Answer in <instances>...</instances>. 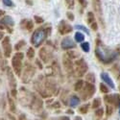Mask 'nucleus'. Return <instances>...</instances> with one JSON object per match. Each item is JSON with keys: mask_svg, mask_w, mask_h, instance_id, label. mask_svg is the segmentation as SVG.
Listing matches in <instances>:
<instances>
[{"mask_svg": "<svg viewBox=\"0 0 120 120\" xmlns=\"http://www.w3.org/2000/svg\"><path fill=\"white\" fill-rule=\"evenodd\" d=\"M48 33H50V28L47 30H45L44 28H38L32 35L31 43L35 47H39L45 41Z\"/></svg>", "mask_w": 120, "mask_h": 120, "instance_id": "f257e3e1", "label": "nucleus"}, {"mask_svg": "<svg viewBox=\"0 0 120 120\" xmlns=\"http://www.w3.org/2000/svg\"><path fill=\"white\" fill-rule=\"evenodd\" d=\"M24 55L22 52H17L14 55V57L12 58V67L14 72L17 75L20 76L21 75V71H22V61H23Z\"/></svg>", "mask_w": 120, "mask_h": 120, "instance_id": "f03ea898", "label": "nucleus"}, {"mask_svg": "<svg viewBox=\"0 0 120 120\" xmlns=\"http://www.w3.org/2000/svg\"><path fill=\"white\" fill-rule=\"evenodd\" d=\"M80 91H81L82 99L83 100H87L90 97H92V95L94 94V92H95V86H94L93 84L86 83V84H84L83 88Z\"/></svg>", "mask_w": 120, "mask_h": 120, "instance_id": "7ed1b4c3", "label": "nucleus"}, {"mask_svg": "<svg viewBox=\"0 0 120 120\" xmlns=\"http://www.w3.org/2000/svg\"><path fill=\"white\" fill-rule=\"evenodd\" d=\"M95 54L97 56V58L100 60L101 62L105 63V64H108L109 62H112V60L115 58V53H111V54H105V52L103 50L99 47V45L96 47V50H95Z\"/></svg>", "mask_w": 120, "mask_h": 120, "instance_id": "20e7f679", "label": "nucleus"}, {"mask_svg": "<svg viewBox=\"0 0 120 120\" xmlns=\"http://www.w3.org/2000/svg\"><path fill=\"white\" fill-rule=\"evenodd\" d=\"M75 71L78 77H83L87 71V64L84 59H80L75 62Z\"/></svg>", "mask_w": 120, "mask_h": 120, "instance_id": "39448f33", "label": "nucleus"}, {"mask_svg": "<svg viewBox=\"0 0 120 120\" xmlns=\"http://www.w3.org/2000/svg\"><path fill=\"white\" fill-rule=\"evenodd\" d=\"M15 25V21L12 16L10 15H5L4 17H2L0 19V30L2 29H9L10 33L13 32L12 27Z\"/></svg>", "mask_w": 120, "mask_h": 120, "instance_id": "423d86ee", "label": "nucleus"}, {"mask_svg": "<svg viewBox=\"0 0 120 120\" xmlns=\"http://www.w3.org/2000/svg\"><path fill=\"white\" fill-rule=\"evenodd\" d=\"M35 74V69H34V66L29 64H25V68H24V72H23V77H22V81L24 83H29L30 80L32 79V77L34 76Z\"/></svg>", "mask_w": 120, "mask_h": 120, "instance_id": "0eeeda50", "label": "nucleus"}, {"mask_svg": "<svg viewBox=\"0 0 120 120\" xmlns=\"http://www.w3.org/2000/svg\"><path fill=\"white\" fill-rule=\"evenodd\" d=\"M2 48H3V53L4 56L6 58L11 57L12 54V45H11V41H10L9 37H4V38L2 39Z\"/></svg>", "mask_w": 120, "mask_h": 120, "instance_id": "6e6552de", "label": "nucleus"}, {"mask_svg": "<svg viewBox=\"0 0 120 120\" xmlns=\"http://www.w3.org/2000/svg\"><path fill=\"white\" fill-rule=\"evenodd\" d=\"M58 29H59V33L61 35H66L72 31V26L69 25L64 20H62L58 26Z\"/></svg>", "mask_w": 120, "mask_h": 120, "instance_id": "1a4fd4ad", "label": "nucleus"}, {"mask_svg": "<svg viewBox=\"0 0 120 120\" xmlns=\"http://www.w3.org/2000/svg\"><path fill=\"white\" fill-rule=\"evenodd\" d=\"M104 99H105V101H106L108 104L114 105V106H116V107H118V105L120 104V95H118V94L106 95Z\"/></svg>", "mask_w": 120, "mask_h": 120, "instance_id": "9d476101", "label": "nucleus"}, {"mask_svg": "<svg viewBox=\"0 0 120 120\" xmlns=\"http://www.w3.org/2000/svg\"><path fill=\"white\" fill-rule=\"evenodd\" d=\"M39 58L41 59L43 63H48L49 61L52 60V54L50 53L45 47H42L39 50Z\"/></svg>", "mask_w": 120, "mask_h": 120, "instance_id": "9b49d317", "label": "nucleus"}, {"mask_svg": "<svg viewBox=\"0 0 120 120\" xmlns=\"http://www.w3.org/2000/svg\"><path fill=\"white\" fill-rule=\"evenodd\" d=\"M61 47L64 50H68L75 47V42L72 41V38H63V41L61 42Z\"/></svg>", "mask_w": 120, "mask_h": 120, "instance_id": "f8f14e48", "label": "nucleus"}, {"mask_svg": "<svg viewBox=\"0 0 120 120\" xmlns=\"http://www.w3.org/2000/svg\"><path fill=\"white\" fill-rule=\"evenodd\" d=\"M63 64H64V68H65V70H66L68 73H73V63H72V61H71V59H69L66 55L64 56Z\"/></svg>", "mask_w": 120, "mask_h": 120, "instance_id": "ddd939ff", "label": "nucleus"}, {"mask_svg": "<svg viewBox=\"0 0 120 120\" xmlns=\"http://www.w3.org/2000/svg\"><path fill=\"white\" fill-rule=\"evenodd\" d=\"M92 6L95 13L98 15V16L101 19L102 15V4H101V0H92Z\"/></svg>", "mask_w": 120, "mask_h": 120, "instance_id": "4468645a", "label": "nucleus"}, {"mask_svg": "<svg viewBox=\"0 0 120 120\" xmlns=\"http://www.w3.org/2000/svg\"><path fill=\"white\" fill-rule=\"evenodd\" d=\"M7 73H8V80H9V83H10V86H11L12 88H15L16 82H15L14 74H13L11 69H10V67H8V69H7Z\"/></svg>", "mask_w": 120, "mask_h": 120, "instance_id": "2eb2a0df", "label": "nucleus"}, {"mask_svg": "<svg viewBox=\"0 0 120 120\" xmlns=\"http://www.w3.org/2000/svg\"><path fill=\"white\" fill-rule=\"evenodd\" d=\"M101 79L103 80V81L106 83V84H108L109 86H111L112 88H114L115 86H114V84H113V82H112V80L111 79V77H109L107 73H101Z\"/></svg>", "mask_w": 120, "mask_h": 120, "instance_id": "dca6fc26", "label": "nucleus"}, {"mask_svg": "<svg viewBox=\"0 0 120 120\" xmlns=\"http://www.w3.org/2000/svg\"><path fill=\"white\" fill-rule=\"evenodd\" d=\"M21 25H24V28L28 31H31V30L34 28V23L31 20H27V19H24V20L21 21Z\"/></svg>", "mask_w": 120, "mask_h": 120, "instance_id": "f3484780", "label": "nucleus"}, {"mask_svg": "<svg viewBox=\"0 0 120 120\" xmlns=\"http://www.w3.org/2000/svg\"><path fill=\"white\" fill-rule=\"evenodd\" d=\"M79 104H80V99H79V97H77L75 95H73L70 98V100H69V105H70V107H72V108L78 106Z\"/></svg>", "mask_w": 120, "mask_h": 120, "instance_id": "a211bd4d", "label": "nucleus"}, {"mask_svg": "<svg viewBox=\"0 0 120 120\" xmlns=\"http://www.w3.org/2000/svg\"><path fill=\"white\" fill-rule=\"evenodd\" d=\"M8 103H9V108H10V111H11L12 112H15L16 111V108H15V101L14 100L8 96Z\"/></svg>", "mask_w": 120, "mask_h": 120, "instance_id": "6ab92c4d", "label": "nucleus"}, {"mask_svg": "<svg viewBox=\"0 0 120 120\" xmlns=\"http://www.w3.org/2000/svg\"><path fill=\"white\" fill-rule=\"evenodd\" d=\"M74 38H75V41H76L77 42H83L84 39H85V36H84L81 32H77V33L75 34Z\"/></svg>", "mask_w": 120, "mask_h": 120, "instance_id": "aec40b11", "label": "nucleus"}, {"mask_svg": "<svg viewBox=\"0 0 120 120\" xmlns=\"http://www.w3.org/2000/svg\"><path fill=\"white\" fill-rule=\"evenodd\" d=\"M94 22H96L95 21V16H94V15H93V13H91V12H89L88 14H87V23L89 24V26H90L92 23H94Z\"/></svg>", "mask_w": 120, "mask_h": 120, "instance_id": "412c9836", "label": "nucleus"}, {"mask_svg": "<svg viewBox=\"0 0 120 120\" xmlns=\"http://www.w3.org/2000/svg\"><path fill=\"white\" fill-rule=\"evenodd\" d=\"M84 81H82V80H80V81H78L76 84H75V86H74V89L76 91H79L80 92V90L83 88V86H84Z\"/></svg>", "mask_w": 120, "mask_h": 120, "instance_id": "4be33fe9", "label": "nucleus"}, {"mask_svg": "<svg viewBox=\"0 0 120 120\" xmlns=\"http://www.w3.org/2000/svg\"><path fill=\"white\" fill-rule=\"evenodd\" d=\"M34 57H35V50H34V48L33 47L28 48V50H27V58L29 60H32Z\"/></svg>", "mask_w": 120, "mask_h": 120, "instance_id": "5701e85b", "label": "nucleus"}, {"mask_svg": "<svg viewBox=\"0 0 120 120\" xmlns=\"http://www.w3.org/2000/svg\"><path fill=\"white\" fill-rule=\"evenodd\" d=\"M88 104H86V105H83L82 107L79 108V112H81L83 114H86L87 112H88Z\"/></svg>", "mask_w": 120, "mask_h": 120, "instance_id": "b1692460", "label": "nucleus"}, {"mask_svg": "<svg viewBox=\"0 0 120 120\" xmlns=\"http://www.w3.org/2000/svg\"><path fill=\"white\" fill-rule=\"evenodd\" d=\"M26 44V42H25V41H19L16 44H15V49L16 50V51H19L22 47H24V45Z\"/></svg>", "mask_w": 120, "mask_h": 120, "instance_id": "393cba45", "label": "nucleus"}, {"mask_svg": "<svg viewBox=\"0 0 120 120\" xmlns=\"http://www.w3.org/2000/svg\"><path fill=\"white\" fill-rule=\"evenodd\" d=\"M103 114H104V109L102 108L97 109L95 111V116L97 117V119H100L101 117H103Z\"/></svg>", "mask_w": 120, "mask_h": 120, "instance_id": "a878e982", "label": "nucleus"}, {"mask_svg": "<svg viewBox=\"0 0 120 120\" xmlns=\"http://www.w3.org/2000/svg\"><path fill=\"white\" fill-rule=\"evenodd\" d=\"M100 106H101V100H100V98L94 99L93 102H92V108L93 109H98Z\"/></svg>", "mask_w": 120, "mask_h": 120, "instance_id": "bb28decb", "label": "nucleus"}, {"mask_svg": "<svg viewBox=\"0 0 120 120\" xmlns=\"http://www.w3.org/2000/svg\"><path fill=\"white\" fill-rule=\"evenodd\" d=\"M81 48L83 49V51L86 52V53L89 52V50H90V47H89V43L88 42H83L81 44Z\"/></svg>", "mask_w": 120, "mask_h": 120, "instance_id": "cd10ccee", "label": "nucleus"}, {"mask_svg": "<svg viewBox=\"0 0 120 120\" xmlns=\"http://www.w3.org/2000/svg\"><path fill=\"white\" fill-rule=\"evenodd\" d=\"M86 81H87V83H90V84H93L94 82H95V77H94V75L93 74H87L86 76Z\"/></svg>", "mask_w": 120, "mask_h": 120, "instance_id": "c85d7f7f", "label": "nucleus"}, {"mask_svg": "<svg viewBox=\"0 0 120 120\" xmlns=\"http://www.w3.org/2000/svg\"><path fill=\"white\" fill-rule=\"evenodd\" d=\"M2 2L7 7H14L15 6V4H14V2L12 1V0H2Z\"/></svg>", "mask_w": 120, "mask_h": 120, "instance_id": "c756f323", "label": "nucleus"}, {"mask_svg": "<svg viewBox=\"0 0 120 120\" xmlns=\"http://www.w3.org/2000/svg\"><path fill=\"white\" fill-rule=\"evenodd\" d=\"M66 56L69 58V59H75V58H77L78 56H79V54L77 53V52H68L67 54H66Z\"/></svg>", "mask_w": 120, "mask_h": 120, "instance_id": "7c9ffc66", "label": "nucleus"}, {"mask_svg": "<svg viewBox=\"0 0 120 120\" xmlns=\"http://www.w3.org/2000/svg\"><path fill=\"white\" fill-rule=\"evenodd\" d=\"M100 90H101V92H103V93H108L109 92V88L106 86V85L100 84Z\"/></svg>", "mask_w": 120, "mask_h": 120, "instance_id": "2f4dec72", "label": "nucleus"}, {"mask_svg": "<svg viewBox=\"0 0 120 120\" xmlns=\"http://www.w3.org/2000/svg\"><path fill=\"white\" fill-rule=\"evenodd\" d=\"M75 28H76V29H78V30H82V31H84V32H85V33H86L87 35H89L88 30H87L86 27H84L83 25H76V26H75Z\"/></svg>", "mask_w": 120, "mask_h": 120, "instance_id": "473e14b6", "label": "nucleus"}, {"mask_svg": "<svg viewBox=\"0 0 120 120\" xmlns=\"http://www.w3.org/2000/svg\"><path fill=\"white\" fill-rule=\"evenodd\" d=\"M34 19H35V21H36L37 23H38V24L44 22V19H43L42 17H41V16H38V15H35V16H34Z\"/></svg>", "mask_w": 120, "mask_h": 120, "instance_id": "72a5a7b5", "label": "nucleus"}, {"mask_svg": "<svg viewBox=\"0 0 120 120\" xmlns=\"http://www.w3.org/2000/svg\"><path fill=\"white\" fill-rule=\"evenodd\" d=\"M65 3L69 9H72L74 6V0H65Z\"/></svg>", "mask_w": 120, "mask_h": 120, "instance_id": "f704fd0d", "label": "nucleus"}, {"mask_svg": "<svg viewBox=\"0 0 120 120\" xmlns=\"http://www.w3.org/2000/svg\"><path fill=\"white\" fill-rule=\"evenodd\" d=\"M112 113V107L109 106V105H108V106H107V115L109 116Z\"/></svg>", "mask_w": 120, "mask_h": 120, "instance_id": "c9c22d12", "label": "nucleus"}, {"mask_svg": "<svg viewBox=\"0 0 120 120\" xmlns=\"http://www.w3.org/2000/svg\"><path fill=\"white\" fill-rule=\"evenodd\" d=\"M66 16H67V18H68L70 21H73V20H74V15H73V14H72V13H70V12H67Z\"/></svg>", "mask_w": 120, "mask_h": 120, "instance_id": "e433bc0d", "label": "nucleus"}, {"mask_svg": "<svg viewBox=\"0 0 120 120\" xmlns=\"http://www.w3.org/2000/svg\"><path fill=\"white\" fill-rule=\"evenodd\" d=\"M11 93H12V96H13V97H15V96L17 95V90H16V88H12Z\"/></svg>", "mask_w": 120, "mask_h": 120, "instance_id": "4c0bfd02", "label": "nucleus"}, {"mask_svg": "<svg viewBox=\"0 0 120 120\" xmlns=\"http://www.w3.org/2000/svg\"><path fill=\"white\" fill-rule=\"evenodd\" d=\"M78 1H79V3L81 4L83 7H86V0H78Z\"/></svg>", "mask_w": 120, "mask_h": 120, "instance_id": "58836bf2", "label": "nucleus"}, {"mask_svg": "<svg viewBox=\"0 0 120 120\" xmlns=\"http://www.w3.org/2000/svg\"><path fill=\"white\" fill-rule=\"evenodd\" d=\"M36 64H38V66L39 67V69H42V64H41V62H39L38 60H37V61H36Z\"/></svg>", "mask_w": 120, "mask_h": 120, "instance_id": "ea45409f", "label": "nucleus"}, {"mask_svg": "<svg viewBox=\"0 0 120 120\" xmlns=\"http://www.w3.org/2000/svg\"><path fill=\"white\" fill-rule=\"evenodd\" d=\"M53 108H56V109H59L60 107H61V105H60V103L59 102H56V103H54L53 104V106H52Z\"/></svg>", "mask_w": 120, "mask_h": 120, "instance_id": "a19ab883", "label": "nucleus"}, {"mask_svg": "<svg viewBox=\"0 0 120 120\" xmlns=\"http://www.w3.org/2000/svg\"><path fill=\"white\" fill-rule=\"evenodd\" d=\"M19 120H27V118L24 114H21L20 116H19Z\"/></svg>", "mask_w": 120, "mask_h": 120, "instance_id": "79ce46f5", "label": "nucleus"}, {"mask_svg": "<svg viewBox=\"0 0 120 120\" xmlns=\"http://www.w3.org/2000/svg\"><path fill=\"white\" fill-rule=\"evenodd\" d=\"M59 120H70V119H69V117H67V116H62V117H60Z\"/></svg>", "mask_w": 120, "mask_h": 120, "instance_id": "37998d69", "label": "nucleus"}, {"mask_svg": "<svg viewBox=\"0 0 120 120\" xmlns=\"http://www.w3.org/2000/svg\"><path fill=\"white\" fill-rule=\"evenodd\" d=\"M3 38H4V33L2 31H0V41H2Z\"/></svg>", "mask_w": 120, "mask_h": 120, "instance_id": "c03bdc74", "label": "nucleus"}, {"mask_svg": "<svg viewBox=\"0 0 120 120\" xmlns=\"http://www.w3.org/2000/svg\"><path fill=\"white\" fill-rule=\"evenodd\" d=\"M5 14H6L5 11H3V10H0V16H3Z\"/></svg>", "mask_w": 120, "mask_h": 120, "instance_id": "a18cd8bd", "label": "nucleus"}, {"mask_svg": "<svg viewBox=\"0 0 120 120\" xmlns=\"http://www.w3.org/2000/svg\"><path fill=\"white\" fill-rule=\"evenodd\" d=\"M74 120H83V119H82L81 116H76V117L74 118Z\"/></svg>", "mask_w": 120, "mask_h": 120, "instance_id": "49530a36", "label": "nucleus"}, {"mask_svg": "<svg viewBox=\"0 0 120 120\" xmlns=\"http://www.w3.org/2000/svg\"><path fill=\"white\" fill-rule=\"evenodd\" d=\"M67 112H68V113H72V114H73V111H67Z\"/></svg>", "mask_w": 120, "mask_h": 120, "instance_id": "de8ad7c7", "label": "nucleus"}, {"mask_svg": "<svg viewBox=\"0 0 120 120\" xmlns=\"http://www.w3.org/2000/svg\"><path fill=\"white\" fill-rule=\"evenodd\" d=\"M118 109H119V113H120V104L118 105Z\"/></svg>", "mask_w": 120, "mask_h": 120, "instance_id": "09e8293b", "label": "nucleus"}]
</instances>
